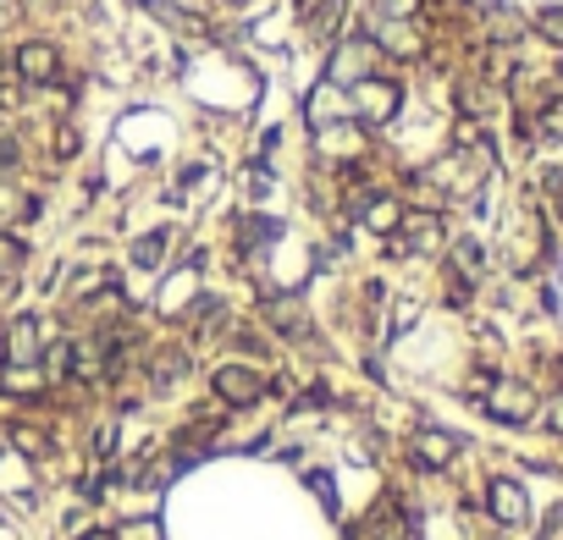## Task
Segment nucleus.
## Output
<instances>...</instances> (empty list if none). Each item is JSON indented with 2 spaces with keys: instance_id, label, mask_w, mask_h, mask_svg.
I'll use <instances>...</instances> for the list:
<instances>
[{
  "instance_id": "1",
  "label": "nucleus",
  "mask_w": 563,
  "mask_h": 540,
  "mask_svg": "<svg viewBox=\"0 0 563 540\" xmlns=\"http://www.w3.org/2000/svg\"><path fill=\"white\" fill-rule=\"evenodd\" d=\"M397 106H404V83L387 77V72L359 77V83L348 88V116H354L359 127H387V122L397 116Z\"/></svg>"
},
{
  "instance_id": "2",
  "label": "nucleus",
  "mask_w": 563,
  "mask_h": 540,
  "mask_svg": "<svg viewBox=\"0 0 563 540\" xmlns=\"http://www.w3.org/2000/svg\"><path fill=\"white\" fill-rule=\"evenodd\" d=\"M480 403H487V414H492L498 425H530V419H536V408H541L536 386L509 381V376H492V386L480 392Z\"/></svg>"
},
{
  "instance_id": "3",
  "label": "nucleus",
  "mask_w": 563,
  "mask_h": 540,
  "mask_svg": "<svg viewBox=\"0 0 563 540\" xmlns=\"http://www.w3.org/2000/svg\"><path fill=\"white\" fill-rule=\"evenodd\" d=\"M210 392H216L221 408H255L266 397V376L255 365H244V358H232V365H216Z\"/></svg>"
},
{
  "instance_id": "4",
  "label": "nucleus",
  "mask_w": 563,
  "mask_h": 540,
  "mask_svg": "<svg viewBox=\"0 0 563 540\" xmlns=\"http://www.w3.org/2000/svg\"><path fill=\"white\" fill-rule=\"evenodd\" d=\"M376 72H381V50H376L370 34H354V39L338 45L332 61H327V83H338V88H354L359 77H376Z\"/></svg>"
},
{
  "instance_id": "5",
  "label": "nucleus",
  "mask_w": 563,
  "mask_h": 540,
  "mask_svg": "<svg viewBox=\"0 0 563 540\" xmlns=\"http://www.w3.org/2000/svg\"><path fill=\"white\" fill-rule=\"evenodd\" d=\"M442 243H448V232H442L437 210H404V221H397V232H392L397 254H437Z\"/></svg>"
},
{
  "instance_id": "6",
  "label": "nucleus",
  "mask_w": 563,
  "mask_h": 540,
  "mask_svg": "<svg viewBox=\"0 0 563 540\" xmlns=\"http://www.w3.org/2000/svg\"><path fill=\"white\" fill-rule=\"evenodd\" d=\"M12 72H17L28 88H50V83H61V50H56L50 39H28V45H17Z\"/></svg>"
},
{
  "instance_id": "7",
  "label": "nucleus",
  "mask_w": 563,
  "mask_h": 540,
  "mask_svg": "<svg viewBox=\"0 0 563 540\" xmlns=\"http://www.w3.org/2000/svg\"><path fill=\"white\" fill-rule=\"evenodd\" d=\"M45 353V331L34 315H12L7 331H0V365H39Z\"/></svg>"
},
{
  "instance_id": "8",
  "label": "nucleus",
  "mask_w": 563,
  "mask_h": 540,
  "mask_svg": "<svg viewBox=\"0 0 563 540\" xmlns=\"http://www.w3.org/2000/svg\"><path fill=\"white\" fill-rule=\"evenodd\" d=\"M487 513H492V524H503V529L530 524V496H525V486L509 480V475H498V480L487 486Z\"/></svg>"
},
{
  "instance_id": "9",
  "label": "nucleus",
  "mask_w": 563,
  "mask_h": 540,
  "mask_svg": "<svg viewBox=\"0 0 563 540\" xmlns=\"http://www.w3.org/2000/svg\"><path fill=\"white\" fill-rule=\"evenodd\" d=\"M315 149L320 160H343V165H359L365 155V127L348 116V122H332V127H315Z\"/></svg>"
},
{
  "instance_id": "10",
  "label": "nucleus",
  "mask_w": 563,
  "mask_h": 540,
  "mask_svg": "<svg viewBox=\"0 0 563 540\" xmlns=\"http://www.w3.org/2000/svg\"><path fill=\"white\" fill-rule=\"evenodd\" d=\"M260 315H266V326H271L277 336H287V342H304V336H309L304 298H293V293H271V298H260Z\"/></svg>"
},
{
  "instance_id": "11",
  "label": "nucleus",
  "mask_w": 563,
  "mask_h": 540,
  "mask_svg": "<svg viewBox=\"0 0 563 540\" xmlns=\"http://www.w3.org/2000/svg\"><path fill=\"white\" fill-rule=\"evenodd\" d=\"M409 458H415L420 469H448V464L458 458V435H453V430H415V435H409Z\"/></svg>"
},
{
  "instance_id": "12",
  "label": "nucleus",
  "mask_w": 563,
  "mask_h": 540,
  "mask_svg": "<svg viewBox=\"0 0 563 540\" xmlns=\"http://www.w3.org/2000/svg\"><path fill=\"white\" fill-rule=\"evenodd\" d=\"M304 116H309V127H332V122H348V88H338V83H320L315 95L304 100Z\"/></svg>"
},
{
  "instance_id": "13",
  "label": "nucleus",
  "mask_w": 563,
  "mask_h": 540,
  "mask_svg": "<svg viewBox=\"0 0 563 540\" xmlns=\"http://www.w3.org/2000/svg\"><path fill=\"white\" fill-rule=\"evenodd\" d=\"M343 12H348V0H315V7L304 12V34L315 45H332L338 28H343Z\"/></svg>"
},
{
  "instance_id": "14",
  "label": "nucleus",
  "mask_w": 563,
  "mask_h": 540,
  "mask_svg": "<svg viewBox=\"0 0 563 540\" xmlns=\"http://www.w3.org/2000/svg\"><path fill=\"white\" fill-rule=\"evenodd\" d=\"M376 50H381V56H397V61H415V56L426 50V39L409 28V17H392V23L376 34Z\"/></svg>"
},
{
  "instance_id": "15",
  "label": "nucleus",
  "mask_w": 563,
  "mask_h": 540,
  "mask_svg": "<svg viewBox=\"0 0 563 540\" xmlns=\"http://www.w3.org/2000/svg\"><path fill=\"white\" fill-rule=\"evenodd\" d=\"M183 376H188V347H155V358H149V386H155V392H172Z\"/></svg>"
},
{
  "instance_id": "16",
  "label": "nucleus",
  "mask_w": 563,
  "mask_h": 540,
  "mask_svg": "<svg viewBox=\"0 0 563 540\" xmlns=\"http://www.w3.org/2000/svg\"><path fill=\"white\" fill-rule=\"evenodd\" d=\"M0 392L7 397H45L50 381H45L39 365H0Z\"/></svg>"
},
{
  "instance_id": "17",
  "label": "nucleus",
  "mask_w": 563,
  "mask_h": 540,
  "mask_svg": "<svg viewBox=\"0 0 563 540\" xmlns=\"http://www.w3.org/2000/svg\"><path fill=\"white\" fill-rule=\"evenodd\" d=\"M541 248H547V243H541V221H536V210H525V216H519V226H514V265H519V270H530Z\"/></svg>"
},
{
  "instance_id": "18",
  "label": "nucleus",
  "mask_w": 563,
  "mask_h": 540,
  "mask_svg": "<svg viewBox=\"0 0 563 540\" xmlns=\"http://www.w3.org/2000/svg\"><path fill=\"white\" fill-rule=\"evenodd\" d=\"M39 370H45V381H50V386L72 381V336H56V342H45V353H39Z\"/></svg>"
},
{
  "instance_id": "19",
  "label": "nucleus",
  "mask_w": 563,
  "mask_h": 540,
  "mask_svg": "<svg viewBox=\"0 0 563 540\" xmlns=\"http://www.w3.org/2000/svg\"><path fill=\"white\" fill-rule=\"evenodd\" d=\"M359 221H365L370 232H387V237H392V232H397V221H404V205L387 199V194H376V199L359 210Z\"/></svg>"
},
{
  "instance_id": "20",
  "label": "nucleus",
  "mask_w": 563,
  "mask_h": 540,
  "mask_svg": "<svg viewBox=\"0 0 563 540\" xmlns=\"http://www.w3.org/2000/svg\"><path fill=\"white\" fill-rule=\"evenodd\" d=\"M167 248H172V232H144V237L127 248V259H133L138 270H155L160 259H167Z\"/></svg>"
},
{
  "instance_id": "21",
  "label": "nucleus",
  "mask_w": 563,
  "mask_h": 540,
  "mask_svg": "<svg viewBox=\"0 0 563 540\" xmlns=\"http://www.w3.org/2000/svg\"><path fill=\"white\" fill-rule=\"evenodd\" d=\"M7 435H12V446H17L23 458H45V453H50V435H45L39 425H28V419H17Z\"/></svg>"
},
{
  "instance_id": "22",
  "label": "nucleus",
  "mask_w": 563,
  "mask_h": 540,
  "mask_svg": "<svg viewBox=\"0 0 563 540\" xmlns=\"http://www.w3.org/2000/svg\"><path fill=\"white\" fill-rule=\"evenodd\" d=\"M480 270H487V248H480V243H469V237H464V243L453 248V277H464V282H475V277H480Z\"/></svg>"
},
{
  "instance_id": "23",
  "label": "nucleus",
  "mask_w": 563,
  "mask_h": 540,
  "mask_svg": "<svg viewBox=\"0 0 563 540\" xmlns=\"http://www.w3.org/2000/svg\"><path fill=\"white\" fill-rule=\"evenodd\" d=\"M23 259H28V248H23L12 232H0V282H12L17 270H23Z\"/></svg>"
},
{
  "instance_id": "24",
  "label": "nucleus",
  "mask_w": 563,
  "mask_h": 540,
  "mask_svg": "<svg viewBox=\"0 0 563 540\" xmlns=\"http://www.w3.org/2000/svg\"><path fill=\"white\" fill-rule=\"evenodd\" d=\"M111 540H167V529H160V518H127L122 529H111Z\"/></svg>"
},
{
  "instance_id": "25",
  "label": "nucleus",
  "mask_w": 563,
  "mask_h": 540,
  "mask_svg": "<svg viewBox=\"0 0 563 540\" xmlns=\"http://www.w3.org/2000/svg\"><path fill=\"white\" fill-rule=\"evenodd\" d=\"M536 133H541V138H552V144L563 138V100H547V106L536 111Z\"/></svg>"
},
{
  "instance_id": "26",
  "label": "nucleus",
  "mask_w": 563,
  "mask_h": 540,
  "mask_svg": "<svg viewBox=\"0 0 563 540\" xmlns=\"http://www.w3.org/2000/svg\"><path fill=\"white\" fill-rule=\"evenodd\" d=\"M77 149H84V138H77V127H72V122H61V127H56V160H72Z\"/></svg>"
},
{
  "instance_id": "27",
  "label": "nucleus",
  "mask_w": 563,
  "mask_h": 540,
  "mask_svg": "<svg viewBox=\"0 0 563 540\" xmlns=\"http://www.w3.org/2000/svg\"><path fill=\"white\" fill-rule=\"evenodd\" d=\"M23 88H28V83H23V77H17V72L7 66V72H0V106H7V111H12V106L23 100Z\"/></svg>"
},
{
  "instance_id": "28",
  "label": "nucleus",
  "mask_w": 563,
  "mask_h": 540,
  "mask_svg": "<svg viewBox=\"0 0 563 540\" xmlns=\"http://www.w3.org/2000/svg\"><path fill=\"white\" fill-rule=\"evenodd\" d=\"M536 28H541L547 39H558V45H563V7H547V12L536 17Z\"/></svg>"
},
{
  "instance_id": "29",
  "label": "nucleus",
  "mask_w": 563,
  "mask_h": 540,
  "mask_svg": "<svg viewBox=\"0 0 563 540\" xmlns=\"http://www.w3.org/2000/svg\"><path fill=\"white\" fill-rule=\"evenodd\" d=\"M536 540H563V502L547 513V524H541V535H536Z\"/></svg>"
},
{
  "instance_id": "30",
  "label": "nucleus",
  "mask_w": 563,
  "mask_h": 540,
  "mask_svg": "<svg viewBox=\"0 0 563 540\" xmlns=\"http://www.w3.org/2000/svg\"><path fill=\"white\" fill-rule=\"evenodd\" d=\"M547 430H558V435H563V392L547 403Z\"/></svg>"
},
{
  "instance_id": "31",
  "label": "nucleus",
  "mask_w": 563,
  "mask_h": 540,
  "mask_svg": "<svg viewBox=\"0 0 563 540\" xmlns=\"http://www.w3.org/2000/svg\"><path fill=\"white\" fill-rule=\"evenodd\" d=\"M547 194H552V205H558V216H563V171H547Z\"/></svg>"
},
{
  "instance_id": "32",
  "label": "nucleus",
  "mask_w": 563,
  "mask_h": 540,
  "mask_svg": "<svg viewBox=\"0 0 563 540\" xmlns=\"http://www.w3.org/2000/svg\"><path fill=\"white\" fill-rule=\"evenodd\" d=\"M111 446H117V430H111V425H100V435H95V453L106 458V453H111Z\"/></svg>"
},
{
  "instance_id": "33",
  "label": "nucleus",
  "mask_w": 563,
  "mask_h": 540,
  "mask_svg": "<svg viewBox=\"0 0 563 540\" xmlns=\"http://www.w3.org/2000/svg\"><path fill=\"white\" fill-rule=\"evenodd\" d=\"M415 7H420V0H387L392 17H415Z\"/></svg>"
},
{
  "instance_id": "34",
  "label": "nucleus",
  "mask_w": 563,
  "mask_h": 540,
  "mask_svg": "<svg viewBox=\"0 0 563 540\" xmlns=\"http://www.w3.org/2000/svg\"><path fill=\"white\" fill-rule=\"evenodd\" d=\"M84 540H111V529H89V535H84Z\"/></svg>"
}]
</instances>
